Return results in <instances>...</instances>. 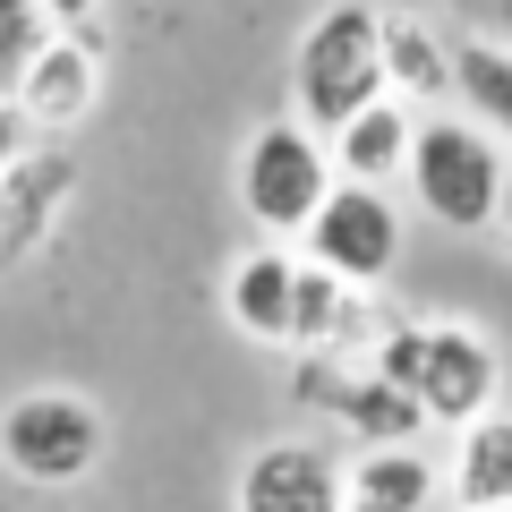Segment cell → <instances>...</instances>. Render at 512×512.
<instances>
[{
    "mask_svg": "<svg viewBox=\"0 0 512 512\" xmlns=\"http://www.w3.org/2000/svg\"><path fill=\"white\" fill-rule=\"evenodd\" d=\"M367 367H384L402 393H419L427 427H470V419H487L495 393H504V359H495V342L478 325H453V316L384 325L376 350H367Z\"/></svg>",
    "mask_w": 512,
    "mask_h": 512,
    "instance_id": "1",
    "label": "cell"
},
{
    "mask_svg": "<svg viewBox=\"0 0 512 512\" xmlns=\"http://www.w3.org/2000/svg\"><path fill=\"white\" fill-rule=\"evenodd\" d=\"M504 137L470 111H419V146H410V197L444 231H495L512 197Z\"/></svg>",
    "mask_w": 512,
    "mask_h": 512,
    "instance_id": "2",
    "label": "cell"
},
{
    "mask_svg": "<svg viewBox=\"0 0 512 512\" xmlns=\"http://www.w3.org/2000/svg\"><path fill=\"white\" fill-rule=\"evenodd\" d=\"M376 94H393V77H384V9H367V0H333L325 18L299 35V60H291V103L308 128H342L359 120Z\"/></svg>",
    "mask_w": 512,
    "mask_h": 512,
    "instance_id": "3",
    "label": "cell"
},
{
    "mask_svg": "<svg viewBox=\"0 0 512 512\" xmlns=\"http://www.w3.org/2000/svg\"><path fill=\"white\" fill-rule=\"evenodd\" d=\"M333 137L308 120H265L239 154V205L265 239H299L316 222V205L333 197Z\"/></svg>",
    "mask_w": 512,
    "mask_h": 512,
    "instance_id": "4",
    "label": "cell"
},
{
    "mask_svg": "<svg viewBox=\"0 0 512 512\" xmlns=\"http://www.w3.org/2000/svg\"><path fill=\"white\" fill-rule=\"evenodd\" d=\"M103 461V410L86 393H18L0 410V470L26 478V487H77V478Z\"/></svg>",
    "mask_w": 512,
    "mask_h": 512,
    "instance_id": "5",
    "label": "cell"
},
{
    "mask_svg": "<svg viewBox=\"0 0 512 512\" xmlns=\"http://www.w3.org/2000/svg\"><path fill=\"white\" fill-rule=\"evenodd\" d=\"M299 248H308V265L376 291V282L402 265V205L384 197L376 180H333V197L316 205V222L299 231Z\"/></svg>",
    "mask_w": 512,
    "mask_h": 512,
    "instance_id": "6",
    "label": "cell"
},
{
    "mask_svg": "<svg viewBox=\"0 0 512 512\" xmlns=\"http://www.w3.org/2000/svg\"><path fill=\"white\" fill-rule=\"evenodd\" d=\"M239 512H350V461L316 436H274L239 470Z\"/></svg>",
    "mask_w": 512,
    "mask_h": 512,
    "instance_id": "7",
    "label": "cell"
},
{
    "mask_svg": "<svg viewBox=\"0 0 512 512\" xmlns=\"http://www.w3.org/2000/svg\"><path fill=\"white\" fill-rule=\"evenodd\" d=\"M308 402L333 410L359 444H419V427H427L419 393H402L384 367H333L325 350H308Z\"/></svg>",
    "mask_w": 512,
    "mask_h": 512,
    "instance_id": "8",
    "label": "cell"
},
{
    "mask_svg": "<svg viewBox=\"0 0 512 512\" xmlns=\"http://www.w3.org/2000/svg\"><path fill=\"white\" fill-rule=\"evenodd\" d=\"M9 94L26 103L35 128H77L94 111V94H103V43H94V26H60V35H43V52L9 77Z\"/></svg>",
    "mask_w": 512,
    "mask_h": 512,
    "instance_id": "9",
    "label": "cell"
},
{
    "mask_svg": "<svg viewBox=\"0 0 512 512\" xmlns=\"http://www.w3.org/2000/svg\"><path fill=\"white\" fill-rule=\"evenodd\" d=\"M299 274H308V256L291 248H248L222 282V308L248 342H291V316H299Z\"/></svg>",
    "mask_w": 512,
    "mask_h": 512,
    "instance_id": "10",
    "label": "cell"
},
{
    "mask_svg": "<svg viewBox=\"0 0 512 512\" xmlns=\"http://www.w3.org/2000/svg\"><path fill=\"white\" fill-rule=\"evenodd\" d=\"M436 495H453V478L419 444H359L350 453V512H436Z\"/></svg>",
    "mask_w": 512,
    "mask_h": 512,
    "instance_id": "11",
    "label": "cell"
},
{
    "mask_svg": "<svg viewBox=\"0 0 512 512\" xmlns=\"http://www.w3.org/2000/svg\"><path fill=\"white\" fill-rule=\"evenodd\" d=\"M410 146H419V103H402V94H376V103L359 111V120L333 128V171L342 180H410Z\"/></svg>",
    "mask_w": 512,
    "mask_h": 512,
    "instance_id": "12",
    "label": "cell"
},
{
    "mask_svg": "<svg viewBox=\"0 0 512 512\" xmlns=\"http://www.w3.org/2000/svg\"><path fill=\"white\" fill-rule=\"evenodd\" d=\"M69 180L77 171L60 163V154H26L18 171H0V265H18V256L43 248V231H52L60 205H69Z\"/></svg>",
    "mask_w": 512,
    "mask_h": 512,
    "instance_id": "13",
    "label": "cell"
},
{
    "mask_svg": "<svg viewBox=\"0 0 512 512\" xmlns=\"http://www.w3.org/2000/svg\"><path fill=\"white\" fill-rule=\"evenodd\" d=\"M350 342H367V291L342 282V274H325V265H308V274H299L291 350H325V359H342Z\"/></svg>",
    "mask_w": 512,
    "mask_h": 512,
    "instance_id": "14",
    "label": "cell"
},
{
    "mask_svg": "<svg viewBox=\"0 0 512 512\" xmlns=\"http://www.w3.org/2000/svg\"><path fill=\"white\" fill-rule=\"evenodd\" d=\"M384 77H393L402 103L444 111L453 103V43H444L427 18H384Z\"/></svg>",
    "mask_w": 512,
    "mask_h": 512,
    "instance_id": "15",
    "label": "cell"
},
{
    "mask_svg": "<svg viewBox=\"0 0 512 512\" xmlns=\"http://www.w3.org/2000/svg\"><path fill=\"white\" fill-rule=\"evenodd\" d=\"M453 504H512V410H487V419L453 427Z\"/></svg>",
    "mask_w": 512,
    "mask_h": 512,
    "instance_id": "16",
    "label": "cell"
},
{
    "mask_svg": "<svg viewBox=\"0 0 512 512\" xmlns=\"http://www.w3.org/2000/svg\"><path fill=\"white\" fill-rule=\"evenodd\" d=\"M453 103L512 146V43H487V35L453 43Z\"/></svg>",
    "mask_w": 512,
    "mask_h": 512,
    "instance_id": "17",
    "label": "cell"
},
{
    "mask_svg": "<svg viewBox=\"0 0 512 512\" xmlns=\"http://www.w3.org/2000/svg\"><path fill=\"white\" fill-rule=\"evenodd\" d=\"M43 35H52V9L43 0H0V77H18L43 52Z\"/></svg>",
    "mask_w": 512,
    "mask_h": 512,
    "instance_id": "18",
    "label": "cell"
},
{
    "mask_svg": "<svg viewBox=\"0 0 512 512\" xmlns=\"http://www.w3.org/2000/svg\"><path fill=\"white\" fill-rule=\"evenodd\" d=\"M26 154H35V120H26L18 94H0V171H18Z\"/></svg>",
    "mask_w": 512,
    "mask_h": 512,
    "instance_id": "19",
    "label": "cell"
},
{
    "mask_svg": "<svg viewBox=\"0 0 512 512\" xmlns=\"http://www.w3.org/2000/svg\"><path fill=\"white\" fill-rule=\"evenodd\" d=\"M43 9H52V26H94V9H103V0H43Z\"/></svg>",
    "mask_w": 512,
    "mask_h": 512,
    "instance_id": "20",
    "label": "cell"
},
{
    "mask_svg": "<svg viewBox=\"0 0 512 512\" xmlns=\"http://www.w3.org/2000/svg\"><path fill=\"white\" fill-rule=\"evenodd\" d=\"M495 231H504V248H512V197H504V222H495Z\"/></svg>",
    "mask_w": 512,
    "mask_h": 512,
    "instance_id": "21",
    "label": "cell"
},
{
    "mask_svg": "<svg viewBox=\"0 0 512 512\" xmlns=\"http://www.w3.org/2000/svg\"><path fill=\"white\" fill-rule=\"evenodd\" d=\"M453 512H512V504H453Z\"/></svg>",
    "mask_w": 512,
    "mask_h": 512,
    "instance_id": "22",
    "label": "cell"
}]
</instances>
